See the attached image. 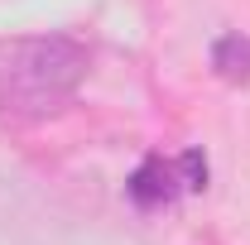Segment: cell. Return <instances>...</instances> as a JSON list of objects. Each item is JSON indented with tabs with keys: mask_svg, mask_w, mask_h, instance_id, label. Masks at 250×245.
<instances>
[{
	"mask_svg": "<svg viewBox=\"0 0 250 245\" xmlns=\"http://www.w3.org/2000/svg\"><path fill=\"white\" fill-rule=\"evenodd\" d=\"M87 53L72 39H29L0 67V101L24 116H48L77 92Z\"/></svg>",
	"mask_w": 250,
	"mask_h": 245,
	"instance_id": "6da1fadb",
	"label": "cell"
},
{
	"mask_svg": "<svg viewBox=\"0 0 250 245\" xmlns=\"http://www.w3.org/2000/svg\"><path fill=\"white\" fill-rule=\"evenodd\" d=\"M125 192H130V202H135L140 212H159V207H173V202L188 192V183H183L178 159H159V154H149V159L130 173Z\"/></svg>",
	"mask_w": 250,
	"mask_h": 245,
	"instance_id": "7a4b0ae2",
	"label": "cell"
},
{
	"mask_svg": "<svg viewBox=\"0 0 250 245\" xmlns=\"http://www.w3.org/2000/svg\"><path fill=\"white\" fill-rule=\"evenodd\" d=\"M212 72L231 87L250 82V34H221L212 43Z\"/></svg>",
	"mask_w": 250,
	"mask_h": 245,
	"instance_id": "3957f363",
	"label": "cell"
},
{
	"mask_svg": "<svg viewBox=\"0 0 250 245\" xmlns=\"http://www.w3.org/2000/svg\"><path fill=\"white\" fill-rule=\"evenodd\" d=\"M178 168H183L188 192H202V187H207V159H202V149H188L183 159H178Z\"/></svg>",
	"mask_w": 250,
	"mask_h": 245,
	"instance_id": "277c9868",
	"label": "cell"
}]
</instances>
